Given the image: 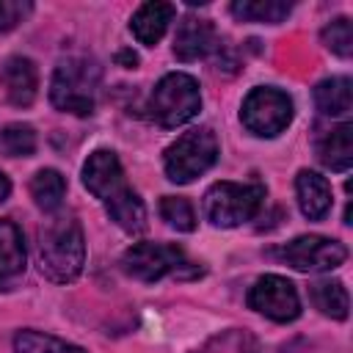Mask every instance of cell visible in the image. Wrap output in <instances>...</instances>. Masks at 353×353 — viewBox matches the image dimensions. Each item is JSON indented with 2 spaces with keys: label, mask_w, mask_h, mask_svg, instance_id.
<instances>
[{
  "label": "cell",
  "mask_w": 353,
  "mask_h": 353,
  "mask_svg": "<svg viewBox=\"0 0 353 353\" xmlns=\"http://www.w3.org/2000/svg\"><path fill=\"white\" fill-rule=\"evenodd\" d=\"M279 259L287 262L290 268L301 273H320V270H334L347 259V248L339 240L323 237V234H303L281 245Z\"/></svg>",
  "instance_id": "cell-8"
},
{
  "label": "cell",
  "mask_w": 353,
  "mask_h": 353,
  "mask_svg": "<svg viewBox=\"0 0 353 353\" xmlns=\"http://www.w3.org/2000/svg\"><path fill=\"white\" fill-rule=\"evenodd\" d=\"M83 185L102 204H108L130 190V185L124 179V168H121L116 152H110V149H97L88 154V160L83 163Z\"/></svg>",
  "instance_id": "cell-10"
},
{
  "label": "cell",
  "mask_w": 353,
  "mask_h": 353,
  "mask_svg": "<svg viewBox=\"0 0 353 353\" xmlns=\"http://www.w3.org/2000/svg\"><path fill=\"white\" fill-rule=\"evenodd\" d=\"M295 196H298V207L303 212V218L309 221H323L331 212L334 196H331V185L323 174L317 171H298L295 176Z\"/></svg>",
  "instance_id": "cell-14"
},
{
  "label": "cell",
  "mask_w": 353,
  "mask_h": 353,
  "mask_svg": "<svg viewBox=\"0 0 353 353\" xmlns=\"http://www.w3.org/2000/svg\"><path fill=\"white\" fill-rule=\"evenodd\" d=\"M174 14H176V8H174L171 3H143V6L132 14L130 30H132V36H135L141 44L154 47V44L165 36L168 25L174 22Z\"/></svg>",
  "instance_id": "cell-15"
},
{
  "label": "cell",
  "mask_w": 353,
  "mask_h": 353,
  "mask_svg": "<svg viewBox=\"0 0 353 353\" xmlns=\"http://www.w3.org/2000/svg\"><path fill=\"white\" fill-rule=\"evenodd\" d=\"M218 160V138L210 127H196L179 135L163 154L165 176L176 185L193 182L204 171H210Z\"/></svg>",
  "instance_id": "cell-6"
},
{
  "label": "cell",
  "mask_w": 353,
  "mask_h": 353,
  "mask_svg": "<svg viewBox=\"0 0 353 353\" xmlns=\"http://www.w3.org/2000/svg\"><path fill=\"white\" fill-rule=\"evenodd\" d=\"M25 265L28 251L19 226L8 218H0V290H11L25 276Z\"/></svg>",
  "instance_id": "cell-11"
},
{
  "label": "cell",
  "mask_w": 353,
  "mask_h": 353,
  "mask_svg": "<svg viewBox=\"0 0 353 353\" xmlns=\"http://www.w3.org/2000/svg\"><path fill=\"white\" fill-rule=\"evenodd\" d=\"M0 80L6 85V94H8L11 105H17V108L33 105V99L39 94V72H36V63L30 58H22V55L8 58L3 63Z\"/></svg>",
  "instance_id": "cell-13"
},
{
  "label": "cell",
  "mask_w": 353,
  "mask_h": 353,
  "mask_svg": "<svg viewBox=\"0 0 353 353\" xmlns=\"http://www.w3.org/2000/svg\"><path fill=\"white\" fill-rule=\"evenodd\" d=\"M30 3L25 0H0V30H11L17 28L28 14H30Z\"/></svg>",
  "instance_id": "cell-26"
},
{
  "label": "cell",
  "mask_w": 353,
  "mask_h": 353,
  "mask_svg": "<svg viewBox=\"0 0 353 353\" xmlns=\"http://www.w3.org/2000/svg\"><path fill=\"white\" fill-rule=\"evenodd\" d=\"M105 210H108L110 221L119 229H124L127 234H141L146 229V207H143V201L138 199V193L132 188L127 193H121L119 199L108 201Z\"/></svg>",
  "instance_id": "cell-18"
},
{
  "label": "cell",
  "mask_w": 353,
  "mask_h": 353,
  "mask_svg": "<svg viewBox=\"0 0 353 353\" xmlns=\"http://www.w3.org/2000/svg\"><path fill=\"white\" fill-rule=\"evenodd\" d=\"M85 240L72 212H52L39 229V268L50 281L69 284L83 273Z\"/></svg>",
  "instance_id": "cell-1"
},
{
  "label": "cell",
  "mask_w": 353,
  "mask_h": 353,
  "mask_svg": "<svg viewBox=\"0 0 353 353\" xmlns=\"http://www.w3.org/2000/svg\"><path fill=\"white\" fill-rule=\"evenodd\" d=\"M14 353H85L83 347L41 331H19L14 336Z\"/></svg>",
  "instance_id": "cell-22"
},
{
  "label": "cell",
  "mask_w": 353,
  "mask_h": 353,
  "mask_svg": "<svg viewBox=\"0 0 353 353\" xmlns=\"http://www.w3.org/2000/svg\"><path fill=\"white\" fill-rule=\"evenodd\" d=\"M229 11L243 22L276 25V22L287 19V14L292 11V3H287V0H234L229 6Z\"/></svg>",
  "instance_id": "cell-21"
},
{
  "label": "cell",
  "mask_w": 353,
  "mask_h": 353,
  "mask_svg": "<svg viewBox=\"0 0 353 353\" xmlns=\"http://www.w3.org/2000/svg\"><path fill=\"white\" fill-rule=\"evenodd\" d=\"M215 28L210 25V19L201 17H185L176 28L174 36V55L179 61H199L204 55H210L215 50Z\"/></svg>",
  "instance_id": "cell-12"
},
{
  "label": "cell",
  "mask_w": 353,
  "mask_h": 353,
  "mask_svg": "<svg viewBox=\"0 0 353 353\" xmlns=\"http://www.w3.org/2000/svg\"><path fill=\"white\" fill-rule=\"evenodd\" d=\"M201 110V91L196 77L185 74V72H168L165 77H160V83L152 88L149 97V116L160 124V127H179L188 124L196 113Z\"/></svg>",
  "instance_id": "cell-5"
},
{
  "label": "cell",
  "mask_w": 353,
  "mask_h": 353,
  "mask_svg": "<svg viewBox=\"0 0 353 353\" xmlns=\"http://www.w3.org/2000/svg\"><path fill=\"white\" fill-rule=\"evenodd\" d=\"M30 196L44 212H58L66 196V179L55 168H41L30 179Z\"/></svg>",
  "instance_id": "cell-19"
},
{
  "label": "cell",
  "mask_w": 353,
  "mask_h": 353,
  "mask_svg": "<svg viewBox=\"0 0 353 353\" xmlns=\"http://www.w3.org/2000/svg\"><path fill=\"white\" fill-rule=\"evenodd\" d=\"M314 105L323 116H347L353 108V83L350 77H331L317 83Z\"/></svg>",
  "instance_id": "cell-17"
},
{
  "label": "cell",
  "mask_w": 353,
  "mask_h": 353,
  "mask_svg": "<svg viewBox=\"0 0 353 353\" xmlns=\"http://www.w3.org/2000/svg\"><path fill=\"white\" fill-rule=\"evenodd\" d=\"M121 268L124 273H130L143 284H154L163 276L193 279L201 273V268L190 262L179 245H171V243H135L124 251Z\"/></svg>",
  "instance_id": "cell-3"
},
{
  "label": "cell",
  "mask_w": 353,
  "mask_h": 353,
  "mask_svg": "<svg viewBox=\"0 0 353 353\" xmlns=\"http://www.w3.org/2000/svg\"><path fill=\"white\" fill-rule=\"evenodd\" d=\"M119 61H127V66H135L138 63V55L135 52H119Z\"/></svg>",
  "instance_id": "cell-28"
},
{
  "label": "cell",
  "mask_w": 353,
  "mask_h": 353,
  "mask_svg": "<svg viewBox=\"0 0 353 353\" xmlns=\"http://www.w3.org/2000/svg\"><path fill=\"white\" fill-rule=\"evenodd\" d=\"M8 193H11V182H8V176L0 171V201H6Z\"/></svg>",
  "instance_id": "cell-27"
},
{
  "label": "cell",
  "mask_w": 353,
  "mask_h": 353,
  "mask_svg": "<svg viewBox=\"0 0 353 353\" xmlns=\"http://www.w3.org/2000/svg\"><path fill=\"white\" fill-rule=\"evenodd\" d=\"M312 301L325 317H334V320H345L350 312V295H347L345 284L336 279L314 281L312 284Z\"/></svg>",
  "instance_id": "cell-20"
},
{
  "label": "cell",
  "mask_w": 353,
  "mask_h": 353,
  "mask_svg": "<svg viewBox=\"0 0 353 353\" xmlns=\"http://www.w3.org/2000/svg\"><path fill=\"white\" fill-rule=\"evenodd\" d=\"M248 306L276 323H290L301 314V298L295 284L276 273H268L254 281V287L248 290Z\"/></svg>",
  "instance_id": "cell-9"
},
{
  "label": "cell",
  "mask_w": 353,
  "mask_h": 353,
  "mask_svg": "<svg viewBox=\"0 0 353 353\" xmlns=\"http://www.w3.org/2000/svg\"><path fill=\"white\" fill-rule=\"evenodd\" d=\"M0 143L11 157H28L36 152V132L28 124H8L0 135Z\"/></svg>",
  "instance_id": "cell-25"
},
{
  "label": "cell",
  "mask_w": 353,
  "mask_h": 353,
  "mask_svg": "<svg viewBox=\"0 0 353 353\" xmlns=\"http://www.w3.org/2000/svg\"><path fill=\"white\" fill-rule=\"evenodd\" d=\"M320 36H323V44L331 52H336L339 58H350V52H353V28H350L347 17H336L334 22H328Z\"/></svg>",
  "instance_id": "cell-24"
},
{
  "label": "cell",
  "mask_w": 353,
  "mask_h": 353,
  "mask_svg": "<svg viewBox=\"0 0 353 353\" xmlns=\"http://www.w3.org/2000/svg\"><path fill=\"white\" fill-rule=\"evenodd\" d=\"M160 215H163V221H165L171 229H176V232H193V229H196V212H193L190 201L182 199V196H163V201H160Z\"/></svg>",
  "instance_id": "cell-23"
},
{
  "label": "cell",
  "mask_w": 353,
  "mask_h": 353,
  "mask_svg": "<svg viewBox=\"0 0 353 353\" xmlns=\"http://www.w3.org/2000/svg\"><path fill=\"white\" fill-rule=\"evenodd\" d=\"M265 201L262 182H215L204 193V218L212 226L232 229L251 221Z\"/></svg>",
  "instance_id": "cell-4"
},
{
  "label": "cell",
  "mask_w": 353,
  "mask_h": 353,
  "mask_svg": "<svg viewBox=\"0 0 353 353\" xmlns=\"http://www.w3.org/2000/svg\"><path fill=\"white\" fill-rule=\"evenodd\" d=\"M317 160L331 171H347L353 165V124L342 121L334 130H325L317 141Z\"/></svg>",
  "instance_id": "cell-16"
},
{
  "label": "cell",
  "mask_w": 353,
  "mask_h": 353,
  "mask_svg": "<svg viewBox=\"0 0 353 353\" xmlns=\"http://www.w3.org/2000/svg\"><path fill=\"white\" fill-rule=\"evenodd\" d=\"M240 119L248 132L259 138H276L292 121V99L273 85L251 88L248 97L243 99Z\"/></svg>",
  "instance_id": "cell-7"
},
{
  "label": "cell",
  "mask_w": 353,
  "mask_h": 353,
  "mask_svg": "<svg viewBox=\"0 0 353 353\" xmlns=\"http://www.w3.org/2000/svg\"><path fill=\"white\" fill-rule=\"evenodd\" d=\"M99 66L88 58H63L50 80V102L74 116H88L97 105Z\"/></svg>",
  "instance_id": "cell-2"
}]
</instances>
